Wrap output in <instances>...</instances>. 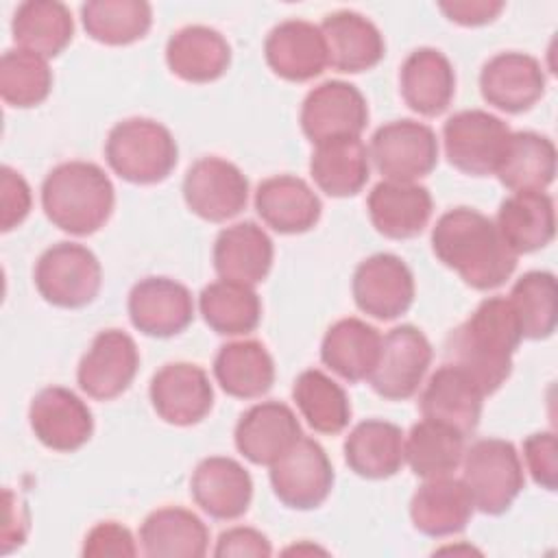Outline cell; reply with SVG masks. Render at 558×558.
Returning <instances> with one entry per match:
<instances>
[{
  "mask_svg": "<svg viewBox=\"0 0 558 558\" xmlns=\"http://www.w3.org/2000/svg\"><path fill=\"white\" fill-rule=\"evenodd\" d=\"M434 255L475 290L506 283L517 268V253L504 242L495 220L471 207L445 211L432 229Z\"/></svg>",
  "mask_w": 558,
  "mask_h": 558,
  "instance_id": "1",
  "label": "cell"
},
{
  "mask_svg": "<svg viewBox=\"0 0 558 558\" xmlns=\"http://www.w3.org/2000/svg\"><path fill=\"white\" fill-rule=\"evenodd\" d=\"M521 340V327L510 301L490 296L447 336L445 355L451 364L464 368L484 395H493L510 377L512 355Z\"/></svg>",
  "mask_w": 558,
  "mask_h": 558,
  "instance_id": "2",
  "label": "cell"
},
{
  "mask_svg": "<svg viewBox=\"0 0 558 558\" xmlns=\"http://www.w3.org/2000/svg\"><path fill=\"white\" fill-rule=\"evenodd\" d=\"M116 203L111 179L92 161L54 166L41 183L46 218L65 233L89 235L109 220Z\"/></svg>",
  "mask_w": 558,
  "mask_h": 558,
  "instance_id": "3",
  "label": "cell"
},
{
  "mask_svg": "<svg viewBox=\"0 0 558 558\" xmlns=\"http://www.w3.org/2000/svg\"><path fill=\"white\" fill-rule=\"evenodd\" d=\"M109 168L124 181L150 185L163 181L177 166L179 148L172 133L150 118L118 122L105 142Z\"/></svg>",
  "mask_w": 558,
  "mask_h": 558,
  "instance_id": "4",
  "label": "cell"
},
{
  "mask_svg": "<svg viewBox=\"0 0 558 558\" xmlns=\"http://www.w3.org/2000/svg\"><path fill=\"white\" fill-rule=\"evenodd\" d=\"M462 482L484 514H504L523 490V462L512 442L475 440L462 456Z\"/></svg>",
  "mask_w": 558,
  "mask_h": 558,
  "instance_id": "5",
  "label": "cell"
},
{
  "mask_svg": "<svg viewBox=\"0 0 558 558\" xmlns=\"http://www.w3.org/2000/svg\"><path fill=\"white\" fill-rule=\"evenodd\" d=\"M102 283L98 257L83 244L57 242L35 264V288L50 305L78 310L89 305Z\"/></svg>",
  "mask_w": 558,
  "mask_h": 558,
  "instance_id": "6",
  "label": "cell"
},
{
  "mask_svg": "<svg viewBox=\"0 0 558 558\" xmlns=\"http://www.w3.org/2000/svg\"><path fill=\"white\" fill-rule=\"evenodd\" d=\"M510 135L512 131L501 118L482 109H464L447 118L442 126L445 155L464 174H495Z\"/></svg>",
  "mask_w": 558,
  "mask_h": 558,
  "instance_id": "7",
  "label": "cell"
},
{
  "mask_svg": "<svg viewBox=\"0 0 558 558\" xmlns=\"http://www.w3.org/2000/svg\"><path fill=\"white\" fill-rule=\"evenodd\" d=\"M368 157L386 181L414 183L436 168L438 140L425 122L395 120L373 133Z\"/></svg>",
  "mask_w": 558,
  "mask_h": 558,
  "instance_id": "8",
  "label": "cell"
},
{
  "mask_svg": "<svg viewBox=\"0 0 558 558\" xmlns=\"http://www.w3.org/2000/svg\"><path fill=\"white\" fill-rule=\"evenodd\" d=\"M270 484L277 499L294 510H314L331 493L333 466L325 449L301 436L277 462L270 464Z\"/></svg>",
  "mask_w": 558,
  "mask_h": 558,
  "instance_id": "9",
  "label": "cell"
},
{
  "mask_svg": "<svg viewBox=\"0 0 558 558\" xmlns=\"http://www.w3.org/2000/svg\"><path fill=\"white\" fill-rule=\"evenodd\" d=\"M432 362V344L414 325L392 327L381 338V351L368 381L373 390L390 401L416 395Z\"/></svg>",
  "mask_w": 558,
  "mask_h": 558,
  "instance_id": "10",
  "label": "cell"
},
{
  "mask_svg": "<svg viewBox=\"0 0 558 558\" xmlns=\"http://www.w3.org/2000/svg\"><path fill=\"white\" fill-rule=\"evenodd\" d=\"M183 198L198 218L225 222L246 207L248 181L235 163L220 157H201L185 172Z\"/></svg>",
  "mask_w": 558,
  "mask_h": 558,
  "instance_id": "11",
  "label": "cell"
},
{
  "mask_svg": "<svg viewBox=\"0 0 558 558\" xmlns=\"http://www.w3.org/2000/svg\"><path fill=\"white\" fill-rule=\"evenodd\" d=\"M299 120L305 137L314 144L333 137H360L368 122V105L355 85L325 81L305 96Z\"/></svg>",
  "mask_w": 558,
  "mask_h": 558,
  "instance_id": "12",
  "label": "cell"
},
{
  "mask_svg": "<svg viewBox=\"0 0 558 558\" xmlns=\"http://www.w3.org/2000/svg\"><path fill=\"white\" fill-rule=\"evenodd\" d=\"M355 305L377 318L392 320L414 301V277L408 264L392 253H375L357 264L351 281Z\"/></svg>",
  "mask_w": 558,
  "mask_h": 558,
  "instance_id": "13",
  "label": "cell"
},
{
  "mask_svg": "<svg viewBox=\"0 0 558 558\" xmlns=\"http://www.w3.org/2000/svg\"><path fill=\"white\" fill-rule=\"evenodd\" d=\"M140 351L135 340L120 329L100 331L78 362L76 381L81 390L98 401L120 397L135 379Z\"/></svg>",
  "mask_w": 558,
  "mask_h": 558,
  "instance_id": "14",
  "label": "cell"
},
{
  "mask_svg": "<svg viewBox=\"0 0 558 558\" xmlns=\"http://www.w3.org/2000/svg\"><path fill=\"white\" fill-rule=\"evenodd\" d=\"M28 423L44 447L61 453L81 449L94 432L92 410L78 395L63 386H48L33 397Z\"/></svg>",
  "mask_w": 558,
  "mask_h": 558,
  "instance_id": "15",
  "label": "cell"
},
{
  "mask_svg": "<svg viewBox=\"0 0 558 558\" xmlns=\"http://www.w3.org/2000/svg\"><path fill=\"white\" fill-rule=\"evenodd\" d=\"M150 403L157 416L170 425L201 423L214 405V388L207 373L190 362H170L150 379Z\"/></svg>",
  "mask_w": 558,
  "mask_h": 558,
  "instance_id": "16",
  "label": "cell"
},
{
  "mask_svg": "<svg viewBox=\"0 0 558 558\" xmlns=\"http://www.w3.org/2000/svg\"><path fill=\"white\" fill-rule=\"evenodd\" d=\"M129 318L137 331L153 338L181 333L194 318L190 290L170 277H146L129 292Z\"/></svg>",
  "mask_w": 558,
  "mask_h": 558,
  "instance_id": "17",
  "label": "cell"
},
{
  "mask_svg": "<svg viewBox=\"0 0 558 558\" xmlns=\"http://www.w3.org/2000/svg\"><path fill=\"white\" fill-rule=\"evenodd\" d=\"M482 98L506 113L532 109L545 94V72L532 54L499 52L480 72Z\"/></svg>",
  "mask_w": 558,
  "mask_h": 558,
  "instance_id": "18",
  "label": "cell"
},
{
  "mask_svg": "<svg viewBox=\"0 0 558 558\" xmlns=\"http://www.w3.org/2000/svg\"><path fill=\"white\" fill-rule=\"evenodd\" d=\"M484 397L477 381L464 368L447 362L427 379L418 405L423 418L445 423L466 436L480 423Z\"/></svg>",
  "mask_w": 558,
  "mask_h": 558,
  "instance_id": "19",
  "label": "cell"
},
{
  "mask_svg": "<svg viewBox=\"0 0 558 558\" xmlns=\"http://www.w3.org/2000/svg\"><path fill=\"white\" fill-rule=\"evenodd\" d=\"M303 436L290 405L262 401L248 408L235 425V447L253 464L270 466Z\"/></svg>",
  "mask_w": 558,
  "mask_h": 558,
  "instance_id": "20",
  "label": "cell"
},
{
  "mask_svg": "<svg viewBox=\"0 0 558 558\" xmlns=\"http://www.w3.org/2000/svg\"><path fill=\"white\" fill-rule=\"evenodd\" d=\"M190 493L196 506L214 519L233 521L242 517L253 499V480L233 458L211 456L196 464Z\"/></svg>",
  "mask_w": 558,
  "mask_h": 558,
  "instance_id": "21",
  "label": "cell"
},
{
  "mask_svg": "<svg viewBox=\"0 0 558 558\" xmlns=\"http://www.w3.org/2000/svg\"><path fill=\"white\" fill-rule=\"evenodd\" d=\"M270 70L292 83L316 78L327 65V46L320 26L307 20L279 22L264 41Z\"/></svg>",
  "mask_w": 558,
  "mask_h": 558,
  "instance_id": "22",
  "label": "cell"
},
{
  "mask_svg": "<svg viewBox=\"0 0 558 558\" xmlns=\"http://www.w3.org/2000/svg\"><path fill=\"white\" fill-rule=\"evenodd\" d=\"M320 33L327 46V65L338 72H366L386 54L384 35L362 13H329L320 24Z\"/></svg>",
  "mask_w": 558,
  "mask_h": 558,
  "instance_id": "23",
  "label": "cell"
},
{
  "mask_svg": "<svg viewBox=\"0 0 558 558\" xmlns=\"http://www.w3.org/2000/svg\"><path fill=\"white\" fill-rule=\"evenodd\" d=\"M255 209L270 229L294 235L316 227L323 205L318 194L303 179L277 174L257 185Z\"/></svg>",
  "mask_w": 558,
  "mask_h": 558,
  "instance_id": "24",
  "label": "cell"
},
{
  "mask_svg": "<svg viewBox=\"0 0 558 558\" xmlns=\"http://www.w3.org/2000/svg\"><path fill=\"white\" fill-rule=\"evenodd\" d=\"M368 218L377 233L390 240H408L418 235L432 218V194L418 183L381 181L366 201Z\"/></svg>",
  "mask_w": 558,
  "mask_h": 558,
  "instance_id": "25",
  "label": "cell"
},
{
  "mask_svg": "<svg viewBox=\"0 0 558 558\" xmlns=\"http://www.w3.org/2000/svg\"><path fill=\"white\" fill-rule=\"evenodd\" d=\"M399 89L405 105L425 116L436 118L453 100L456 72L451 61L436 48L412 50L399 72Z\"/></svg>",
  "mask_w": 558,
  "mask_h": 558,
  "instance_id": "26",
  "label": "cell"
},
{
  "mask_svg": "<svg viewBox=\"0 0 558 558\" xmlns=\"http://www.w3.org/2000/svg\"><path fill=\"white\" fill-rule=\"evenodd\" d=\"M475 510L473 497L462 480L451 475L425 480L412 495L410 519L425 536H451L466 527Z\"/></svg>",
  "mask_w": 558,
  "mask_h": 558,
  "instance_id": "27",
  "label": "cell"
},
{
  "mask_svg": "<svg viewBox=\"0 0 558 558\" xmlns=\"http://www.w3.org/2000/svg\"><path fill=\"white\" fill-rule=\"evenodd\" d=\"M272 257V240L248 220L222 229L214 242V268L220 279L257 286L268 277Z\"/></svg>",
  "mask_w": 558,
  "mask_h": 558,
  "instance_id": "28",
  "label": "cell"
},
{
  "mask_svg": "<svg viewBox=\"0 0 558 558\" xmlns=\"http://www.w3.org/2000/svg\"><path fill=\"white\" fill-rule=\"evenodd\" d=\"M166 63L172 74L187 83H209L227 72L231 46L216 28L183 26L168 39Z\"/></svg>",
  "mask_w": 558,
  "mask_h": 558,
  "instance_id": "29",
  "label": "cell"
},
{
  "mask_svg": "<svg viewBox=\"0 0 558 558\" xmlns=\"http://www.w3.org/2000/svg\"><path fill=\"white\" fill-rule=\"evenodd\" d=\"M495 225L517 255L545 248L556 233L554 201L545 192H512L501 201Z\"/></svg>",
  "mask_w": 558,
  "mask_h": 558,
  "instance_id": "30",
  "label": "cell"
},
{
  "mask_svg": "<svg viewBox=\"0 0 558 558\" xmlns=\"http://www.w3.org/2000/svg\"><path fill=\"white\" fill-rule=\"evenodd\" d=\"M140 543L150 558H203L209 547V530L192 510L166 506L144 519Z\"/></svg>",
  "mask_w": 558,
  "mask_h": 558,
  "instance_id": "31",
  "label": "cell"
},
{
  "mask_svg": "<svg viewBox=\"0 0 558 558\" xmlns=\"http://www.w3.org/2000/svg\"><path fill=\"white\" fill-rule=\"evenodd\" d=\"M310 174L333 198L355 196L371 177L368 148L360 137L325 140L310 157Z\"/></svg>",
  "mask_w": 558,
  "mask_h": 558,
  "instance_id": "32",
  "label": "cell"
},
{
  "mask_svg": "<svg viewBox=\"0 0 558 558\" xmlns=\"http://www.w3.org/2000/svg\"><path fill=\"white\" fill-rule=\"evenodd\" d=\"M381 338L373 325L353 316L342 318L327 329L320 344V360L347 381L368 379L379 360Z\"/></svg>",
  "mask_w": 558,
  "mask_h": 558,
  "instance_id": "33",
  "label": "cell"
},
{
  "mask_svg": "<svg viewBox=\"0 0 558 558\" xmlns=\"http://www.w3.org/2000/svg\"><path fill=\"white\" fill-rule=\"evenodd\" d=\"M344 460L349 469L360 477H392L403 464L401 427L379 418L357 423L344 440Z\"/></svg>",
  "mask_w": 558,
  "mask_h": 558,
  "instance_id": "34",
  "label": "cell"
},
{
  "mask_svg": "<svg viewBox=\"0 0 558 558\" xmlns=\"http://www.w3.org/2000/svg\"><path fill=\"white\" fill-rule=\"evenodd\" d=\"M214 375L227 395L257 399L272 388L275 362L259 340H235L216 353Z\"/></svg>",
  "mask_w": 558,
  "mask_h": 558,
  "instance_id": "35",
  "label": "cell"
},
{
  "mask_svg": "<svg viewBox=\"0 0 558 558\" xmlns=\"http://www.w3.org/2000/svg\"><path fill=\"white\" fill-rule=\"evenodd\" d=\"M11 33L17 48L50 59L63 52L72 41L74 20L63 2L28 0L15 9Z\"/></svg>",
  "mask_w": 558,
  "mask_h": 558,
  "instance_id": "36",
  "label": "cell"
},
{
  "mask_svg": "<svg viewBox=\"0 0 558 558\" xmlns=\"http://www.w3.org/2000/svg\"><path fill=\"white\" fill-rule=\"evenodd\" d=\"M495 174L512 192H543L556 177L554 142L534 131L512 133Z\"/></svg>",
  "mask_w": 558,
  "mask_h": 558,
  "instance_id": "37",
  "label": "cell"
},
{
  "mask_svg": "<svg viewBox=\"0 0 558 558\" xmlns=\"http://www.w3.org/2000/svg\"><path fill=\"white\" fill-rule=\"evenodd\" d=\"M462 456L464 434L432 418L412 425L403 438V460L423 480L451 475L462 464Z\"/></svg>",
  "mask_w": 558,
  "mask_h": 558,
  "instance_id": "38",
  "label": "cell"
},
{
  "mask_svg": "<svg viewBox=\"0 0 558 558\" xmlns=\"http://www.w3.org/2000/svg\"><path fill=\"white\" fill-rule=\"evenodd\" d=\"M203 320L220 336H244L257 329L262 320V301L253 286L218 279L198 294Z\"/></svg>",
  "mask_w": 558,
  "mask_h": 558,
  "instance_id": "39",
  "label": "cell"
},
{
  "mask_svg": "<svg viewBox=\"0 0 558 558\" xmlns=\"http://www.w3.org/2000/svg\"><path fill=\"white\" fill-rule=\"evenodd\" d=\"M292 399L301 416L318 434H340L351 421L347 392L318 368H307L296 377Z\"/></svg>",
  "mask_w": 558,
  "mask_h": 558,
  "instance_id": "40",
  "label": "cell"
},
{
  "mask_svg": "<svg viewBox=\"0 0 558 558\" xmlns=\"http://www.w3.org/2000/svg\"><path fill=\"white\" fill-rule=\"evenodd\" d=\"M85 33L107 46L142 39L153 24V9L144 0H92L81 7Z\"/></svg>",
  "mask_w": 558,
  "mask_h": 558,
  "instance_id": "41",
  "label": "cell"
},
{
  "mask_svg": "<svg viewBox=\"0 0 558 558\" xmlns=\"http://www.w3.org/2000/svg\"><path fill=\"white\" fill-rule=\"evenodd\" d=\"M521 336L527 340L549 338L558 320V286L547 270H530L517 279L508 296Z\"/></svg>",
  "mask_w": 558,
  "mask_h": 558,
  "instance_id": "42",
  "label": "cell"
},
{
  "mask_svg": "<svg viewBox=\"0 0 558 558\" xmlns=\"http://www.w3.org/2000/svg\"><path fill=\"white\" fill-rule=\"evenodd\" d=\"M52 89V70L48 59L11 48L0 59V96L7 105L28 109L41 105Z\"/></svg>",
  "mask_w": 558,
  "mask_h": 558,
  "instance_id": "43",
  "label": "cell"
},
{
  "mask_svg": "<svg viewBox=\"0 0 558 558\" xmlns=\"http://www.w3.org/2000/svg\"><path fill=\"white\" fill-rule=\"evenodd\" d=\"M523 458L532 480L545 488L556 490L558 484V442L554 432H536L523 440Z\"/></svg>",
  "mask_w": 558,
  "mask_h": 558,
  "instance_id": "44",
  "label": "cell"
},
{
  "mask_svg": "<svg viewBox=\"0 0 558 558\" xmlns=\"http://www.w3.org/2000/svg\"><path fill=\"white\" fill-rule=\"evenodd\" d=\"M33 194L26 179L9 168L2 166L0 170V229L11 231L22 225L31 211Z\"/></svg>",
  "mask_w": 558,
  "mask_h": 558,
  "instance_id": "45",
  "label": "cell"
},
{
  "mask_svg": "<svg viewBox=\"0 0 558 558\" xmlns=\"http://www.w3.org/2000/svg\"><path fill=\"white\" fill-rule=\"evenodd\" d=\"M135 554H137V545L131 530L118 521L96 523L83 541V556H89V558H107V556L124 558Z\"/></svg>",
  "mask_w": 558,
  "mask_h": 558,
  "instance_id": "46",
  "label": "cell"
},
{
  "mask_svg": "<svg viewBox=\"0 0 558 558\" xmlns=\"http://www.w3.org/2000/svg\"><path fill=\"white\" fill-rule=\"evenodd\" d=\"M272 554L270 541L266 534H262L255 527H229L225 530L214 547V556L229 558V556H253V558H266Z\"/></svg>",
  "mask_w": 558,
  "mask_h": 558,
  "instance_id": "47",
  "label": "cell"
},
{
  "mask_svg": "<svg viewBox=\"0 0 558 558\" xmlns=\"http://www.w3.org/2000/svg\"><path fill=\"white\" fill-rule=\"evenodd\" d=\"M504 2L499 0H453V2H440L438 9L456 24L462 26H482L493 22L501 11Z\"/></svg>",
  "mask_w": 558,
  "mask_h": 558,
  "instance_id": "48",
  "label": "cell"
},
{
  "mask_svg": "<svg viewBox=\"0 0 558 558\" xmlns=\"http://www.w3.org/2000/svg\"><path fill=\"white\" fill-rule=\"evenodd\" d=\"M4 525H2V551H11L13 547H20L26 538V532H28V514H26V506L20 508L17 517L11 501L4 497Z\"/></svg>",
  "mask_w": 558,
  "mask_h": 558,
  "instance_id": "49",
  "label": "cell"
}]
</instances>
